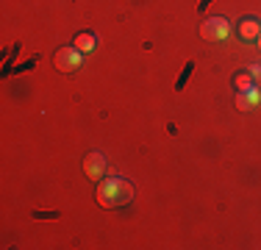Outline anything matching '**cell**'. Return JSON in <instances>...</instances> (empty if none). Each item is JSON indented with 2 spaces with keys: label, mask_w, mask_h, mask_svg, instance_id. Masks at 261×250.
<instances>
[{
  "label": "cell",
  "mask_w": 261,
  "mask_h": 250,
  "mask_svg": "<svg viewBox=\"0 0 261 250\" xmlns=\"http://www.w3.org/2000/svg\"><path fill=\"white\" fill-rule=\"evenodd\" d=\"M95 197L103 209H120V206H128L134 200V186L125 178H106L97 184Z\"/></svg>",
  "instance_id": "6da1fadb"
},
{
  "label": "cell",
  "mask_w": 261,
  "mask_h": 250,
  "mask_svg": "<svg viewBox=\"0 0 261 250\" xmlns=\"http://www.w3.org/2000/svg\"><path fill=\"white\" fill-rule=\"evenodd\" d=\"M200 36L206 42H222L231 36V22L225 17H208L206 22L200 25Z\"/></svg>",
  "instance_id": "7a4b0ae2"
},
{
  "label": "cell",
  "mask_w": 261,
  "mask_h": 250,
  "mask_svg": "<svg viewBox=\"0 0 261 250\" xmlns=\"http://www.w3.org/2000/svg\"><path fill=\"white\" fill-rule=\"evenodd\" d=\"M81 64H84V53L78 47H61L53 56V67L59 72H75Z\"/></svg>",
  "instance_id": "3957f363"
},
{
  "label": "cell",
  "mask_w": 261,
  "mask_h": 250,
  "mask_svg": "<svg viewBox=\"0 0 261 250\" xmlns=\"http://www.w3.org/2000/svg\"><path fill=\"white\" fill-rule=\"evenodd\" d=\"M84 172H86V178H92V181H103L106 178V156L89 153L84 159Z\"/></svg>",
  "instance_id": "277c9868"
},
{
  "label": "cell",
  "mask_w": 261,
  "mask_h": 250,
  "mask_svg": "<svg viewBox=\"0 0 261 250\" xmlns=\"http://www.w3.org/2000/svg\"><path fill=\"white\" fill-rule=\"evenodd\" d=\"M239 36L245 42H253L261 36V22L256 20V17H245V20L239 22Z\"/></svg>",
  "instance_id": "5b68a950"
},
{
  "label": "cell",
  "mask_w": 261,
  "mask_h": 250,
  "mask_svg": "<svg viewBox=\"0 0 261 250\" xmlns=\"http://www.w3.org/2000/svg\"><path fill=\"white\" fill-rule=\"evenodd\" d=\"M261 103V92L253 86V89H247V92H239L236 95V109L239 111H245V109H250V106H258Z\"/></svg>",
  "instance_id": "8992f818"
},
{
  "label": "cell",
  "mask_w": 261,
  "mask_h": 250,
  "mask_svg": "<svg viewBox=\"0 0 261 250\" xmlns=\"http://www.w3.org/2000/svg\"><path fill=\"white\" fill-rule=\"evenodd\" d=\"M72 45H75L81 53H92V50L97 47V39H95V34H89V31H81V34L75 36V42H72Z\"/></svg>",
  "instance_id": "52a82bcc"
},
{
  "label": "cell",
  "mask_w": 261,
  "mask_h": 250,
  "mask_svg": "<svg viewBox=\"0 0 261 250\" xmlns=\"http://www.w3.org/2000/svg\"><path fill=\"white\" fill-rule=\"evenodd\" d=\"M233 86H236L239 92L253 89V75H250V72H236V75H233Z\"/></svg>",
  "instance_id": "ba28073f"
},
{
  "label": "cell",
  "mask_w": 261,
  "mask_h": 250,
  "mask_svg": "<svg viewBox=\"0 0 261 250\" xmlns=\"http://www.w3.org/2000/svg\"><path fill=\"white\" fill-rule=\"evenodd\" d=\"M192 72H195V61H186V67H184V72L178 75V81H175V89L181 92L184 86H186V81L192 78Z\"/></svg>",
  "instance_id": "9c48e42d"
},
{
  "label": "cell",
  "mask_w": 261,
  "mask_h": 250,
  "mask_svg": "<svg viewBox=\"0 0 261 250\" xmlns=\"http://www.w3.org/2000/svg\"><path fill=\"white\" fill-rule=\"evenodd\" d=\"M208 6H211V0H200V3H197V11H200V14H203V11L208 9Z\"/></svg>",
  "instance_id": "30bf717a"
},
{
  "label": "cell",
  "mask_w": 261,
  "mask_h": 250,
  "mask_svg": "<svg viewBox=\"0 0 261 250\" xmlns=\"http://www.w3.org/2000/svg\"><path fill=\"white\" fill-rule=\"evenodd\" d=\"M258 47H261V36H258Z\"/></svg>",
  "instance_id": "8fae6325"
}]
</instances>
